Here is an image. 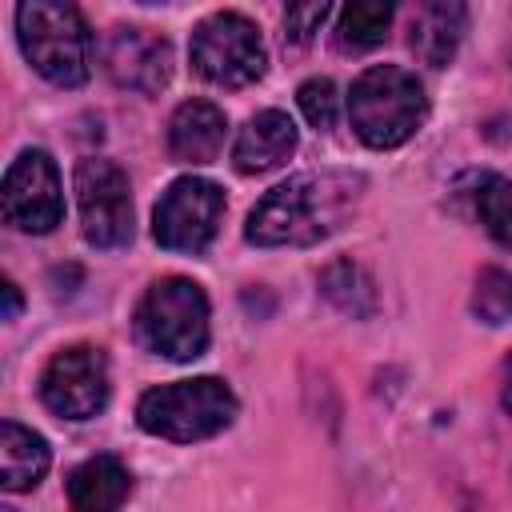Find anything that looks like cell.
Here are the masks:
<instances>
[{
  "instance_id": "8992f818",
  "label": "cell",
  "mask_w": 512,
  "mask_h": 512,
  "mask_svg": "<svg viewBox=\"0 0 512 512\" xmlns=\"http://www.w3.org/2000/svg\"><path fill=\"white\" fill-rule=\"evenodd\" d=\"M188 60L200 80L216 88H248L268 68L260 28L240 12H212L192 28Z\"/></svg>"
},
{
  "instance_id": "e0dca14e",
  "label": "cell",
  "mask_w": 512,
  "mask_h": 512,
  "mask_svg": "<svg viewBox=\"0 0 512 512\" xmlns=\"http://www.w3.org/2000/svg\"><path fill=\"white\" fill-rule=\"evenodd\" d=\"M320 296H324L336 312H344V316H352V320H368V316L376 312V284H372V276H368L356 260H348V256L324 264V272H320Z\"/></svg>"
},
{
  "instance_id": "9a60e30c",
  "label": "cell",
  "mask_w": 512,
  "mask_h": 512,
  "mask_svg": "<svg viewBox=\"0 0 512 512\" xmlns=\"http://www.w3.org/2000/svg\"><path fill=\"white\" fill-rule=\"evenodd\" d=\"M132 472L116 456H88L68 472V504L76 512H112L128 500Z\"/></svg>"
},
{
  "instance_id": "277c9868",
  "label": "cell",
  "mask_w": 512,
  "mask_h": 512,
  "mask_svg": "<svg viewBox=\"0 0 512 512\" xmlns=\"http://www.w3.org/2000/svg\"><path fill=\"white\" fill-rule=\"evenodd\" d=\"M212 312H208V296L196 280L188 276H160L144 288L132 328L140 348H148L152 356L188 364L196 356L208 352L212 340Z\"/></svg>"
},
{
  "instance_id": "5b68a950",
  "label": "cell",
  "mask_w": 512,
  "mask_h": 512,
  "mask_svg": "<svg viewBox=\"0 0 512 512\" xmlns=\"http://www.w3.org/2000/svg\"><path fill=\"white\" fill-rule=\"evenodd\" d=\"M240 412L236 392L220 376H192L156 384L136 400V424L148 436L172 444H196L220 436Z\"/></svg>"
},
{
  "instance_id": "d6986e66",
  "label": "cell",
  "mask_w": 512,
  "mask_h": 512,
  "mask_svg": "<svg viewBox=\"0 0 512 512\" xmlns=\"http://www.w3.org/2000/svg\"><path fill=\"white\" fill-rule=\"evenodd\" d=\"M472 208H476V220L484 224V232L496 244L512 248V180L500 172L472 176Z\"/></svg>"
},
{
  "instance_id": "7402d4cb",
  "label": "cell",
  "mask_w": 512,
  "mask_h": 512,
  "mask_svg": "<svg viewBox=\"0 0 512 512\" xmlns=\"http://www.w3.org/2000/svg\"><path fill=\"white\" fill-rule=\"evenodd\" d=\"M328 8L332 0H284V36L292 44H308L320 32Z\"/></svg>"
},
{
  "instance_id": "9c48e42d",
  "label": "cell",
  "mask_w": 512,
  "mask_h": 512,
  "mask_svg": "<svg viewBox=\"0 0 512 512\" xmlns=\"http://www.w3.org/2000/svg\"><path fill=\"white\" fill-rule=\"evenodd\" d=\"M72 184L84 240L92 248H124L132 240V188L124 168L108 156H84Z\"/></svg>"
},
{
  "instance_id": "7c38bea8",
  "label": "cell",
  "mask_w": 512,
  "mask_h": 512,
  "mask_svg": "<svg viewBox=\"0 0 512 512\" xmlns=\"http://www.w3.org/2000/svg\"><path fill=\"white\" fill-rule=\"evenodd\" d=\"M296 144H300V132H296L292 116L280 108H264V112L248 116V124L236 132L232 164L240 176H260V172L280 168L296 152Z\"/></svg>"
},
{
  "instance_id": "cb8c5ba5",
  "label": "cell",
  "mask_w": 512,
  "mask_h": 512,
  "mask_svg": "<svg viewBox=\"0 0 512 512\" xmlns=\"http://www.w3.org/2000/svg\"><path fill=\"white\" fill-rule=\"evenodd\" d=\"M500 404L512 412V356H508V364H504V392H500Z\"/></svg>"
},
{
  "instance_id": "2e32d148",
  "label": "cell",
  "mask_w": 512,
  "mask_h": 512,
  "mask_svg": "<svg viewBox=\"0 0 512 512\" xmlns=\"http://www.w3.org/2000/svg\"><path fill=\"white\" fill-rule=\"evenodd\" d=\"M52 464L48 440L32 428H24L20 420H4L0 424V488L4 492H28L44 480Z\"/></svg>"
},
{
  "instance_id": "8fae6325",
  "label": "cell",
  "mask_w": 512,
  "mask_h": 512,
  "mask_svg": "<svg viewBox=\"0 0 512 512\" xmlns=\"http://www.w3.org/2000/svg\"><path fill=\"white\" fill-rule=\"evenodd\" d=\"M100 56L116 88L156 96L172 80V44L148 28H112Z\"/></svg>"
},
{
  "instance_id": "7a4b0ae2",
  "label": "cell",
  "mask_w": 512,
  "mask_h": 512,
  "mask_svg": "<svg viewBox=\"0 0 512 512\" xmlns=\"http://www.w3.org/2000/svg\"><path fill=\"white\" fill-rule=\"evenodd\" d=\"M16 40L36 76L80 88L92 72V32L76 0H16Z\"/></svg>"
},
{
  "instance_id": "ac0fdd59",
  "label": "cell",
  "mask_w": 512,
  "mask_h": 512,
  "mask_svg": "<svg viewBox=\"0 0 512 512\" xmlns=\"http://www.w3.org/2000/svg\"><path fill=\"white\" fill-rule=\"evenodd\" d=\"M400 0H344L340 20H336V44L344 52H368L376 48L396 16Z\"/></svg>"
},
{
  "instance_id": "44dd1931",
  "label": "cell",
  "mask_w": 512,
  "mask_h": 512,
  "mask_svg": "<svg viewBox=\"0 0 512 512\" xmlns=\"http://www.w3.org/2000/svg\"><path fill=\"white\" fill-rule=\"evenodd\" d=\"M296 104L304 112V120L316 128V132H328L336 124V108H340V96H336V84L328 76H312L296 88Z\"/></svg>"
},
{
  "instance_id": "3957f363",
  "label": "cell",
  "mask_w": 512,
  "mask_h": 512,
  "mask_svg": "<svg viewBox=\"0 0 512 512\" xmlns=\"http://www.w3.org/2000/svg\"><path fill=\"white\" fill-rule=\"evenodd\" d=\"M348 120L368 148H400L428 120L424 84L400 64H372L348 88Z\"/></svg>"
},
{
  "instance_id": "603a6c76",
  "label": "cell",
  "mask_w": 512,
  "mask_h": 512,
  "mask_svg": "<svg viewBox=\"0 0 512 512\" xmlns=\"http://www.w3.org/2000/svg\"><path fill=\"white\" fill-rule=\"evenodd\" d=\"M4 320H16L20 316V308H24V300H20V288H16V280H4Z\"/></svg>"
},
{
  "instance_id": "30bf717a",
  "label": "cell",
  "mask_w": 512,
  "mask_h": 512,
  "mask_svg": "<svg viewBox=\"0 0 512 512\" xmlns=\"http://www.w3.org/2000/svg\"><path fill=\"white\" fill-rule=\"evenodd\" d=\"M0 212L4 224L28 236H44L64 220V188L56 160L44 148H24L0 184Z\"/></svg>"
},
{
  "instance_id": "ba28073f",
  "label": "cell",
  "mask_w": 512,
  "mask_h": 512,
  "mask_svg": "<svg viewBox=\"0 0 512 512\" xmlns=\"http://www.w3.org/2000/svg\"><path fill=\"white\" fill-rule=\"evenodd\" d=\"M40 404L60 420H92L104 412L112 380H108V356L96 344H68L52 352V360L40 372Z\"/></svg>"
},
{
  "instance_id": "ffe728a7",
  "label": "cell",
  "mask_w": 512,
  "mask_h": 512,
  "mask_svg": "<svg viewBox=\"0 0 512 512\" xmlns=\"http://www.w3.org/2000/svg\"><path fill=\"white\" fill-rule=\"evenodd\" d=\"M472 316L480 324H504L512 316V276L504 268H484L472 288Z\"/></svg>"
},
{
  "instance_id": "52a82bcc",
  "label": "cell",
  "mask_w": 512,
  "mask_h": 512,
  "mask_svg": "<svg viewBox=\"0 0 512 512\" xmlns=\"http://www.w3.org/2000/svg\"><path fill=\"white\" fill-rule=\"evenodd\" d=\"M220 216H224L220 184L204 176H180L164 188V196L152 208V236L168 252L200 256L216 240Z\"/></svg>"
},
{
  "instance_id": "5bb4252c",
  "label": "cell",
  "mask_w": 512,
  "mask_h": 512,
  "mask_svg": "<svg viewBox=\"0 0 512 512\" xmlns=\"http://www.w3.org/2000/svg\"><path fill=\"white\" fill-rule=\"evenodd\" d=\"M468 32V0H428L412 20V52L428 68H448Z\"/></svg>"
},
{
  "instance_id": "d4e9b609",
  "label": "cell",
  "mask_w": 512,
  "mask_h": 512,
  "mask_svg": "<svg viewBox=\"0 0 512 512\" xmlns=\"http://www.w3.org/2000/svg\"><path fill=\"white\" fill-rule=\"evenodd\" d=\"M140 4H164V0H140Z\"/></svg>"
},
{
  "instance_id": "4fadbf2b",
  "label": "cell",
  "mask_w": 512,
  "mask_h": 512,
  "mask_svg": "<svg viewBox=\"0 0 512 512\" xmlns=\"http://www.w3.org/2000/svg\"><path fill=\"white\" fill-rule=\"evenodd\" d=\"M228 116L212 100H184L168 120V156L176 164H212L224 148Z\"/></svg>"
},
{
  "instance_id": "6da1fadb",
  "label": "cell",
  "mask_w": 512,
  "mask_h": 512,
  "mask_svg": "<svg viewBox=\"0 0 512 512\" xmlns=\"http://www.w3.org/2000/svg\"><path fill=\"white\" fill-rule=\"evenodd\" d=\"M364 196V176L344 168L300 172L256 200L244 240L256 248H308L344 228Z\"/></svg>"
}]
</instances>
